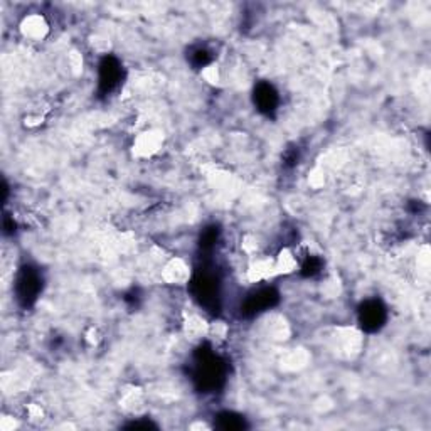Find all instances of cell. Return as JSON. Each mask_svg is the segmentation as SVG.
<instances>
[{
	"mask_svg": "<svg viewBox=\"0 0 431 431\" xmlns=\"http://www.w3.org/2000/svg\"><path fill=\"white\" fill-rule=\"evenodd\" d=\"M41 275L33 268L26 266L24 270L19 273L17 283H15V292H17V298L24 305H30L37 298L39 292H41Z\"/></svg>",
	"mask_w": 431,
	"mask_h": 431,
	"instance_id": "1",
	"label": "cell"
},
{
	"mask_svg": "<svg viewBox=\"0 0 431 431\" xmlns=\"http://www.w3.org/2000/svg\"><path fill=\"white\" fill-rule=\"evenodd\" d=\"M387 313L384 305L379 300H367L366 304L360 305L359 309V322L364 330L367 332H376L384 325Z\"/></svg>",
	"mask_w": 431,
	"mask_h": 431,
	"instance_id": "2",
	"label": "cell"
},
{
	"mask_svg": "<svg viewBox=\"0 0 431 431\" xmlns=\"http://www.w3.org/2000/svg\"><path fill=\"white\" fill-rule=\"evenodd\" d=\"M197 379H199L201 386L205 389H216L217 383L223 378V367L217 363L214 356H203L197 364Z\"/></svg>",
	"mask_w": 431,
	"mask_h": 431,
	"instance_id": "3",
	"label": "cell"
},
{
	"mask_svg": "<svg viewBox=\"0 0 431 431\" xmlns=\"http://www.w3.org/2000/svg\"><path fill=\"white\" fill-rule=\"evenodd\" d=\"M122 77V66L115 57H104L100 64V88L103 93H110L116 88Z\"/></svg>",
	"mask_w": 431,
	"mask_h": 431,
	"instance_id": "4",
	"label": "cell"
},
{
	"mask_svg": "<svg viewBox=\"0 0 431 431\" xmlns=\"http://www.w3.org/2000/svg\"><path fill=\"white\" fill-rule=\"evenodd\" d=\"M278 93L277 89L271 86L270 83H259L255 88V104L258 107L259 111L270 115L271 111L277 110L278 107Z\"/></svg>",
	"mask_w": 431,
	"mask_h": 431,
	"instance_id": "5",
	"label": "cell"
},
{
	"mask_svg": "<svg viewBox=\"0 0 431 431\" xmlns=\"http://www.w3.org/2000/svg\"><path fill=\"white\" fill-rule=\"evenodd\" d=\"M277 297L278 295L273 292L271 288H266V290H259V292H256L255 295H251L250 298L246 300V304H244V310L250 313H256V312H262V310L268 309V306H271L277 302Z\"/></svg>",
	"mask_w": 431,
	"mask_h": 431,
	"instance_id": "6",
	"label": "cell"
},
{
	"mask_svg": "<svg viewBox=\"0 0 431 431\" xmlns=\"http://www.w3.org/2000/svg\"><path fill=\"white\" fill-rule=\"evenodd\" d=\"M46 27L48 26H46L44 19H42L41 15H29V17H26V21L22 22V33H24L27 37L37 39L44 36Z\"/></svg>",
	"mask_w": 431,
	"mask_h": 431,
	"instance_id": "7",
	"label": "cell"
},
{
	"mask_svg": "<svg viewBox=\"0 0 431 431\" xmlns=\"http://www.w3.org/2000/svg\"><path fill=\"white\" fill-rule=\"evenodd\" d=\"M217 426L221 430H243L246 428V423L244 418L235 413H221L217 414Z\"/></svg>",
	"mask_w": 431,
	"mask_h": 431,
	"instance_id": "8",
	"label": "cell"
},
{
	"mask_svg": "<svg viewBox=\"0 0 431 431\" xmlns=\"http://www.w3.org/2000/svg\"><path fill=\"white\" fill-rule=\"evenodd\" d=\"M320 266H322L320 259L309 258V259H305V263L302 265V270H304V275H306V277H312V275H315L320 271Z\"/></svg>",
	"mask_w": 431,
	"mask_h": 431,
	"instance_id": "9",
	"label": "cell"
}]
</instances>
